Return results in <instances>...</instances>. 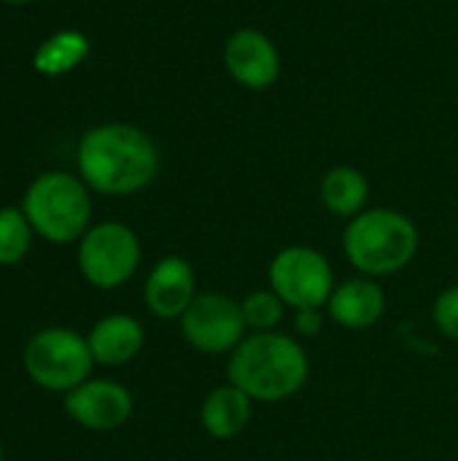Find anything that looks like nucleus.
<instances>
[{"mask_svg": "<svg viewBox=\"0 0 458 461\" xmlns=\"http://www.w3.org/2000/svg\"><path fill=\"white\" fill-rule=\"evenodd\" d=\"M224 65L229 76L246 89H267L281 76V54L270 35L254 27H243L227 38Z\"/></svg>", "mask_w": 458, "mask_h": 461, "instance_id": "nucleus-11", "label": "nucleus"}, {"mask_svg": "<svg viewBox=\"0 0 458 461\" xmlns=\"http://www.w3.org/2000/svg\"><path fill=\"white\" fill-rule=\"evenodd\" d=\"M86 54H89L86 35L78 32V30H62V32L46 38L38 46V51L32 57V65L43 76H62V73L73 70L76 65H81Z\"/></svg>", "mask_w": 458, "mask_h": 461, "instance_id": "nucleus-16", "label": "nucleus"}, {"mask_svg": "<svg viewBox=\"0 0 458 461\" xmlns=\"http://www.w3.org/2000/svg\"><path fill=\"white\" fill-rule=\"evenodd\" d=\"M0 461H5V451H3V443H0Z\"/></svg>", "mask_w": 458, "mask_h": 461, "instance_id": "nucleus-22", "label": "nucleus"}, {"mask_svg": "<svg viewBox=\"0 0 458 461\" xmlns=\"http://www.w3.org/2000/svg\"><path fill=\"white\" fill-rule=\"evenodd\" d=\"M22 367L38 389L65 397L92 378L94 357L86 335H78L70 327H46L27 340Z\"/></svg>", "mask_w": 458, "mask_h": 461, "instance_id": "nucleus-5", "label": "nucleus"}, {"mask_svg": "<svg viewBox=\"0 0 458 461\" xmlns=\"http://www.w3.org/2000/svg\"><path fill=\"white\" fill-rule=\"evenodd\" d=\"M81 278L100 289L113 292L132 281L143 262V246L132 227L121 221H100L86 230L76 251Z\"/></svg>", "mask_w": 458, "mask_h": 461, "instance_id": "nucleus-6", "label": "nucleus"}, {"mask_svg": "<svg viewBox=\"0 0 458 461\" xmlns=\"http://www.w3.org/2000/svg\"><path fill=\"white\" fill-rule=\"evenodd\" d=\"M76 162L89 189L124 197L146 189L157 178L159 149L140 127L113 122L92 127L81 138Z\"/></svg>", "mask_w": 458, "mask_h": 461, "instance_id": "nucleus-1", "label": "nucleus"}, {"mask_svg": "<svg viewBox=\"0 0 458 461\" xmlns=\"http://www.w3.org/2000/svg\"><path fill=\"white\" fill-rule=\"evenodd\" d=\"M421 249V232L410 216L394 208H367L348 219L343 230V254L348 265L367 278H389L413 265Z\"/></svg>", "mask_w": 458, "mask_h": 461, "instance_id": "nucleus-3", "label": "nucleus"}, {"mask_svg": "<svg viewBox=\"0 0 458 461\" xmlns=\"http://www.w3.org/2000/svg\"><path fill=\"white\" fill-rule=\"evenodd\" d=\"M386 305H389V297L381 281L356 273L354 278L337 281L324 311L335 327L348 330V332H362V330L375 327L383 319Z\"/></svg>", "mask_w": 458, "mask_h": 461, "instance_id": "nucleus-12", "label": "nucleus"}, {"mask_svg": "<svg viewBox=\"0 0 458 461\" xmlns=\"http://www.w3.org/2000/svg\"><path fill=\"white\" fill-rule=\"evenodd\" d=\"M432 321L443 338L458 343V284L445 286L432 303Z\"/></svg>", "mask_w": 458, "mask_h": 461, "instance_id": "nucleus-19", "label": "nucleus"}, {"mask_svg": "<svg viewBox=\"0 0 458 461\" xmlns=\"http://www.w3.org/2000/svg\"><path fill=\"white\" fill-rule=\"evenodd\" d=\"M327 311L324 308H302V311H292V327L297 338L313 340L324 332L327 324Z\"/></svg>", "mask_w": 458, "mask_h": 461, "instance_id": "nucleus-20", "label": "nucleus"}, {"mask_svg": "<svg viewBox=\"0 0 458 461\" xmlns=\"http://www.w3.org/2000/svg\"><path fill=\"white\" fill-rule=\"evenodd\" d=\"M22 211L35 235L54 246L78 243L92 227L89 186L65 170L40 173L24 192Z\"/></svg>", "mask_w": 458, "mask_h": 461, "instance_id": "nucleus-4", "label": "nucleus"}, {"mask_svg": "<svg viewBox=\"0 0 458 461\" xmlns=\"http://www.w3.org/2000/svg\"><path fill=\"white\" fill-rule=\"evenodd\" d=\"M62 408L73 424L89 432H116L132 419L135 400L119 381L89 378L62 397Z\"/></svg>", "mask_w": 458, "mask_h": 461, "instance_id": "nucleus-9", "label": "nucleus"}, {"mask_svg": "<svg viewBox=\"0 0 458 461\" xmlns=\"http://www.w3.org/2000/svg\"><path fill=\"white\" fill-rule=\"evenodd\" d=\"M86 343L94 357V365L121 367L140 357L146 346V330L140 319L130 313H108L89 327Z\"/></svg>", "mask_w": 458, "mask_h": 461, "instance_id": "nucleus-13", "label": "nucleus"}, {"mask_svg": "<svg viewBox=\"0 0 458 461\" xmlns=\"http://www.w3.org/2000/svg\"><path fill=\"white\" fill-rule=\"evenodd\" d=\"M35 230L22 208H0V267L19 265L32 249Z\"/></svg>", "mask_w": 458, "mask_h": 461, "instance_id": "nucleus-17", "label": "nucleus"}, {"mask_svg": "<svg viewBox=\"0 0 458 461\" xmlns=\"http://www.w3.org/2000/svg\"><path fill=\"white\" fill-rule=\"evenodd\" d=\"M243 321L248 332H278L281 324L286 321V303L267 286V289H254L240 300Z\"/></svg>", "mask_w": 458, "mask_h": 461, "instance_id": "nucleus-18", "label": "nucleus"}, {"mask_svg": "<svg viewBox=\"0 0 458 461\" xmlns=\"http://www.w3.org/2000/svg\"><path fill=\"white\" fill-rule=\"evenodd\" d=\"M310 378V359L297 335L248 332L227 357V381L256 405H278L297 397Z\"/></svg>", "mask_w": 458, "mask_h": 461, "instance_id": "nucleus-2", "label": "nucleus"}, {"mask_svg": "<svg viewBox=\"0 0 458 461\" xmlns=\"http://www.w3.org/2000/svg\"><path fill=\"white\" fill-rule=\"evenodd\" d=\"M3 3H32V0H3Z\"/></svg>", "mask_w": 458, "mask_h": 461, "instance_id": "nucleus-21", "label": "nucleus"}, {"mask_svg": "<svg viewBox=\"0 0 458 461\" xmlns=\"http://www.w3.org/2000/svg\"><path fill=\"white\" fill-rule=\"evenodd\" d=\"M178 324L184 340L205 357H229L248 335L240 300L224 292H200Z\"/></svg>", "mask_w": 458, "mask_h": 461, "instance_id": "nucleus-8", "label": "nucleus"}, {"mask_svg": "<svg viewBox=\"0 0 458 461\" xmlns=\"http://www.w3.org/2000/svg\"><path fill=\"white\" fill-rule=\"evenodd\" d=\"M197 276L189 259L162 257L143 281V305L154 319L178 321L197 297Z\"/></svg>", "mask_w": 458, "mask_h": 461, "instance_id": "nucleus-10", "label": "nucleus"}, {"mask_svg": "<svg viewBox=\"0 0 458 461\" xmlns=\"http://www.w3.org/2000/svg\"><path fill=\"white\" fill-rule=\"evenodd\" d=\"M267 286L286 303L289 311L327 308L337 278L327 254L313 246L292 243L270 259Z\"/></svg>", "mask_w": 458, "mask_h": 461, "instance_id": "nucleus-7", "label": "nucleus"}, {"mask_svg": "<svg viewBox=\"0 0 458 461\" xmlns=\"http://www.w3.org/2000/svg\"><path fill=\"white\" fill-rule=\"evenodd\" d=\"M321 203L332 216L340 219H354L362 211H367L370 200V181L362 170L351 165H337L327 170L321 178Z\"/></svg>", "mask_w": 458, "mask_h": 461, "instance_id": "nucleus-15", "label": "nucleus"}, {"mask_svg": "<svg viewBox=\"0 0 458 461\" xmlns=\"http://www.w3.org/2000/svg\"><path fill=\"white\" fill-rule=\"evenodd\" d=\"M254 400L235 384L213 386L200 402V427L213 440H235L254 419Z\"/></svg>", "mask_w": 458, "mask_h": 461, "instance_id": "nucleus-14", "label": "nucleus"}]
</instances>
